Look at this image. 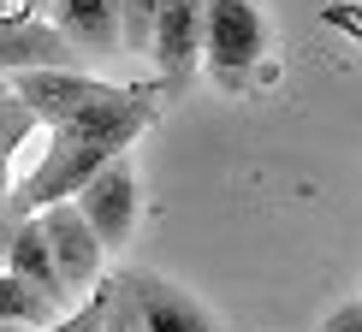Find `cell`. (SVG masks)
Instances as JSON below:
<instances>
[{"instance_id":"1","label":"cell","mask_w":362,"mask_h":332,"mask_svg":"<svg viewBox=\"0 0 362 332\" xmlns=\"http://www.w3.org/2000/svg\"><path fill=\"white\" fill-rule=\"evenodd\" d=\"M155 113H160V83L155 89H148V83H107L89 107H78L71 119H59V125L48 131L42 160L12 184L6 214L18 220V214H36V208L71 196L101 160H113L119 148L137 143L143 131L155 125Z\"/></svg>"},{"instance_id":"2","label":"cell","mask_w":362,"mask_h":332,"mask_svg":"<svg viewBox=\"0 0 362 332\" xmlns=\"http://www.w3.org/2000/svg\"><path fill=\"white\" fill-rule=\"evenodd\" d=\"M267 54V18L255 0H202V71L214 89L244 95Z\"/></svg>"},{"instance_id":"3","label":"cell","mask_w":362,"mask_h":332,"mask_svg":"<svg viewBox=\"0 0 362 332\" xmlns=\"http://www.w3.org/2000/svg\"><path fill=\"white\" fill-rule=\"evenodd\" d=\"M137 202H143V190H137L131 148H119L113 160H101L95 172L71 190V208L89 220V232L101 237V249H107V255L131 244V232H137Z\"/></svg>"},{"instance_id":"4","label":"cell","mask_w":362,"mask_h":332,"mask_svg":"<svg viewBox=\"0 0 362 332\" xmlns=\"http://www.w3.org/2000/svg\"><path fill=\"white\" fill-rule=\"evenodd\" d=\"M143 54H155V78L167 95L190 89L202 71V0H155Z\"/></svg>"},{"instance_id":"5","label":"cell","mask_w":362,"mask_h":332,"mask_svg":"<svg viewBox=\"0 0 362 332\" xmlns=\"http://www.w3.org/2000/svg\"><path fill=\"white\" fill-rule=\"evenodd\" d=\"M36 225H42V244L54 255V273L66 285V297L78 303L89 285L101 279V267H107V249H101V237L89 232V220L71 208V196H59V202L36 208Z\"/></svg>"},{"instance_id":"6","label":"cell","mask_w":362,"mask_h":332,"mask_svg":"<svg viewBox=\"0 0 362 332\" xmlns=\"http://www.w3.org/2000/svg\"><path fill=\"white\" fill-rule=\"evenodd\" d=\"M6 89L24 101V113L36 119V131H54L59 119L89 107L107 83H101L95 71H83V66H30V71H12Z\"/></svg>"},{"instance_id":"7","label":"cell","mask_w":362,"mask_h":332,"mask_svg":"<svg viewBox=\"0 0 362 332\" xmlns=\"http://www.w3.org/2000/svg\"><path fill=\"white\" fill-rule=\"evenodd\" d=\"M119 291L131 297V309H137V326H143V332H220L214 309L196 303L185 285L148 273V267H131V273H119Z\"/></svg>"},{"instance_id":"8","label":"cell","mask_w":362,"mask_h":332,"mask_svg":"<svg viewBox=\"0 0 362 332\" xmlns=\"http://www.w3.org/2000/svg\"><path fill=\"white\" fill-rule=\"evenodd\" d=\"M30 66H78V48L48 24V18H12L0 12V78Z\"/></svg>"},{"instance_id":"9","label":"cell","mask_w":362,"mask_h":332,"mask_svg":"<svg viewBox=\"0 0 362 332\" xmlns=\"http://www.w3.org/2000/svg\"><path fill=\"white\" fill-rule=\"evenodd\" d=\"M54 30L83 54H119V0H54Z\"/></svg>"},{"instance_id":"10","label":"cell","mask_w":362,"mask_h":332,"mask_svg":"<svg viewBox=\"0 0 362 332\" xmlns=\"http://www.w3.org/2000/svg\"><path fill=\"white\" fill-rule=\"evenodd\" d=\"M6 273L30 279L36 291H48L54 303H66V309H71L66 285H59V273H54V255H48V244H42L36 214H18V220H12V232H6Z\"/></svg>"},{"instance_id":"11","label":"cell","mask_w":362,"mask_h":332,"mask_svg":"<svg viewBox=\"0 0 362 332\" xmlns=\"http://www.w3.org/2000/svg\"><path fill=\"white\" fill-rule=\"evenodd\" d=\"M59 314H66V303H54L48 291H36V285L30 279H18V273H6V267H0V321L6 326H48V321H59Z\"/></svg>"},{"instance_id":"12","label":"cell","mask_w":362,"mask_h":332,"mask_svg":"<svg viewBox=\"0 0 362 332\" xmlns=\"http://www.w3.org/2000/svg\"><path fill=\"white\" fill-rule=\"evenodd\" d=\"M36 137V119L24 113V101L12 89H0V214H6V196H12V155Z\"/></svg>"},{"instance_id":"13","label":"cell","mask_w":362,"mask_h":332,"mask_svg":"<svg viewBox=\"0 0 362 332\" xmlns=\"http://www.w3.org/2000/svg\"><path fill=\"white\" fill-rule=\"evenodd\" d=\"M148 12H155V0H119V48L125 54L148 48Z\"/></svg>"},{"instance_id":"14","label":"cell","mask_w":362,"mask_h":332,"mask_svg":"<svg viewBox=\"0 0 362 332\" xmlns=\"http://www.w3.org/2000/svg\"><path fill=\"white\" fill-rule=\"evenodd\" d=\"M321 332H362V303H356V297H344V303L321 321Z\"/></svg>"},{"instance_id":"15","label":"cell","mask_w":362,"mask_h":332,"mask_svg":"<svg viewBox=\"0 0 362 332\" xmlns=\"http://www.w3.org/2000/svg\"><path fill=\"white\" fill-rule=\"evenodd\" d=\"M42 6L48 0H0V12H12V18H42Z\"/></svg>"},{"instance_id":"16","label":"cell","mask_w":362,"mask_h":332,"mask_svg":"<svg viewBox=\"0 0 362 332\" xmlns=\"http://www.w3.org/2000/svg\"><path fill=\"white\" fill-rule=\"evenodd\" d=\"M6 232H12V214H0V267H6Z\"/></svg>"},{"instance_id":"17","label":"cell","mask_w":362,"mask_h":332,"mask_svg":"<svg viewBox=\"0 0 362 332\" xmlns=\"http://www.w3.org/2000/svg\"><path fill=\"white\" fill-rule=\"evenodd\" d=\"M0 332H30V326H6V321H0Z\"/></svg>"}]
</instances>
